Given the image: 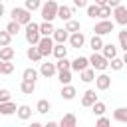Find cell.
<instances>
[{
  "instance_id": "30",
  "label": "cell",
  "mask_w": 127,
  "mask_h": 127,
  "mask_svg": "<svg viewBox=\"0 0 127 127\" xmlns=\"http://www.w3.org/2000/svg\"><path fill=\"white\" fill-rule=\"evenodd\" d=\"M38 75H40V71H38V69H34V67H26V69L22 71V79L36 81V79H38Z\"/></svg>"
},
{
  "instance_id": "43",
  "label": "cell",
  "mask_w": 127,
  "mask_h": 127,
  "mask_svg": "<svg viewBox=\"0 0 127 127\" xmlns=\"http://www.w3.org/2000/svg\"><path fill=\"white\" fill-rule=\"evenodd\" d=\"M95 123H97V125H109V123H111V119H109V117H105V115H99Z\"/></svg>"
},
{
  "instance_id": "8",
  "label": "cell",
  "mask_w": 127,
  "mask_h": 127,
  "mask_svg": "<svg viewBox=\"0 0 127 127\" xmlns=\"http://www.w3.org/2000/svg\"><path fill=\"white\" fill-rule=\"evenodd\" d=\"M95 87L99 89V91H107L109 87H111V75H107V73H99V75H95Z\"/></svg>"
},
{
  "instance_id": "9",
  "label": "cell",
  "mask_w": 127,
  "mask_h": 127,
  "mask_svg": "<svg viewBox=\"0 0 127 127\" xmlns=\"http://www.w3.org/2000/svg\"><path fill=\"white\" fill-rule=\"evenodd\" d=\"M67 42H69V46L71 48H83V44H85V36H83V32L79 30V32H71L69 34V38H67Z\"/></svg>"
},
{
  "instance_id": "35",
  "label": "cell",
  "mask_w": 127,
  "mask_h": 127,
  "mask_svg": "<svg viewBox=\"0 0 127 127\" xmlns=\"http://www.w3.org/2000/svg\"><path fill=\"white\" fill-rule=\"evenodd\" d=\"M64 28L71 34V32H79V30H81V24H79L77 20H73V18H71V20H67V22H65V26H64Z\"/></svg>"
},
{
  "instance_id": "12",
  "label": "cell",
  "mask_w": 127,
  "mask_h": 127,
  "mask_svg": "<svg viewBox=\"0 0 127 127\" xmlns=\"http://www.w3.org/2000/svg\"><path fill=\"white\" fill-rule=\"evenodd\" d=\"M95 101H97V93H95V89H85L83 95H81V105H83V107H91Z\"/></svg>"
},
{
  "instance_id": "13",
  "label": "cell",
  "mask_w": 127,
  "mask_h": 127,
  "mask_svg": "<svg viewBox=\"0 0 127 127\" xmlns=\"http://www.w3.org/2000/svg\"><path fill=\"white\" fill-rule=\"evenodd\" d=\"M60 95H62V99H65V101H71V99L77 95V89H75L71 83H65V85H62V91H60Z\"/></svg>"
},
{
  "instance_id": "18",
  "label": "cell",
  "mask_w": 127,
  "mask_h": 127,
  "mask_svg": "<svg viewBox=\"0 0 127 127\" xmlns=\"http://www.w3.org/2000/svg\"><path fill=\"white\" fill-rule=\"evenodd\" d=\"M79 79L83 81V83H91L93 79H95V69L89 65V67H85V69H81L79 71Z\"/></svg>"
},
{
  "instance_id": "19",
  "label": "cell",
  "mask_w": 127,
  "mask_h": 127,
  "mask_svg": "<svg viewBox=\"0 0 127 127\" xmlns=\"http://www.w3.org/2000/svg\"><path fill=\"white\" fill-rule=\"evenodd\" d=\"M20 91H22L24 95H32V93L36 91V81H30V79H22V83H20Z\"/></svg>"
},
{
  "instance_id": "42",
  "label": "cell",
  "mask_w": 127,
  "mask_h": 127,
  "mask_svg": "<svg viewBox=\"0 0 127 127\" xmlns=\"http://www.w3.org/2000/svg\"><path fill=\"white\" fill-rule=\"evenodd\" d=\"M8 99H10V91L6 87H0V103L2 101H8Z\"/></svg>"
},
{
  "instance_id": "37",
  "label": "cell",
  "mask_w": 127,
  "mask_h": 127,
  "mask_svg": "<svg viewBox=\"0 0 127 127\" xmlns=\"http://www.w3.org/2000/svg\"><path fill=\"white\" fill-rule=\"evenodd\" d=\"M85 12L89 18H99V6L97 4H87L85 6Z\"/></svg>"
},
{
  "instance_id": "39",
  "label": "cell",
  "mask_w": 127,
  "mask_h": 127,
  "mask_svg": "<svg viewBox=\"0 0 127 127\" xmlns=\"http://www.w3.org/2000/svg\"><path fill=\"white\" fill-rule=\"evenodd\" d=\"M109 16H111V6H107V4L99 6V20H105Z\"/></svg>"
},
{
  "instance_id": "48",
  "label": "cell",
  "mask_w": 127,
  "mask_h": 127,
  "mask_svg": "<svg viewBox=\"0 0 127 127\" xmlns=\"http://www.w3.org/2000/svg\"><path fill=\"white\" fill-rule=\"evenodd\" d=\"M95 4L97 6H103V4H107V0H95Z\"/></svg>"
},
{
  "instance_id": "2",
  "label": "cell",
  "mask_w": 127,
  "mask_h": 127,
  "mask_svg": "<svg viewBox=\"0 0 127 127\" xmlns=\"http://www.w3.org/2000/svg\"><path fill=\"white\" fill-rule=\"evenodd\" d=\"M24 36H26V42H28L30 46H36V44L40 42V38H42V34H40V24L28 22V24H26V30H24Z\"/></svg>"
},
{
  "instance_id": "1",
  "label": "cell",
  "mask_w": 127,
  "mask_h": 127,
  "mask_svg": "<svg viewBox=\"0 0 127 127\" xmlns=\"http://www.w3.org/2000/svg\"><path fill=\"white\" fill-rule=\"evenodd\" d=\"M58 2L56 0H46L42 6H40V12H42V18L48 20V22H54L58 18Z\"/></svg>"
},
{
  "instance_id": "51",
  "label": "cell",
  "mask_w": 127,
  "mask_h": 127,
  "mask_svg": "<svg viewBox=\"0 0 127 127\" xmlns=\"http://www.w3.org/2000/svg\"><path fill=\"white\" fill-rule=\"evenodd\" d=\"M0 2H4V0H0Z\"/></svg>"
},
{
  "instance_id": "22",
  "label": "cell",
  "mask_w": 127,
  "mask_h": 127,
  "mask_svg": "<svg viewBox=\"0 0 127 127\" xmlns=\"http://www.w3.org/2000/svg\"><path fill=\"white\" fill-rule=\"evenodd\" d=\"M16 115H18V119L26 121V119H30V117H32V107H30V105H18Z\"/></svg>"
},
{
  "instance_id": "32",
  "label": "cell",
  "mask_w": 127,
  "mask_h": 127,
  "mask_svg": "<svg viewBox=\"0 0 127 127\" xmlns=\"http://www.w3.org/2000/svg\"><path fill=\"white\" fill-rule=\"evenodd\" d=\"M109 67H111L113 71H121V69L125 67L123 58H117V56H115V58H111V60H109Z\"/></svg>"
},
{
  "instance_id": "10",
  "label": "cell",
  "mask_w": 127,
  "mask_h": 127,
  "mask_svg": "<svg viewBox=\"0 0 127 127\" xmlns=\"http://www.w3.org/2000/svg\"><path fill=\"white\" fill-rule=\"evenodd\" d=\"M40 75H44V77H54L56 73H58V69H56V64H52V62H44V64H40Z\"/></svg>"
},
{
  "instance_id": "23",
  "label": "cell",
  "mask_w": 127,
  "mask_h": 127,
  "mask_svg": "<svg viewBox=\"0 0 127 127\" xmlns=\"http://www.w3.org/2000/svg\"><path fill=\"white\" fill-rule=\"evenodd\" d=\"M14 56H16V50L12 46H2L0 48V60L8 62V60H14Z\"/></svg>"
},
{
  "instance_id": "41",
  "label": "cell",
  "mask_w": 127,
  "mask_h": 127,
  "mask_svg": "<svg viewBox=\"0 0 127 127\" xmlns=\"http://www.w3.org/2000/svg\"><path fill=\"white\" fill-rule=\"evenodd\" d=\"M10 42H12V36H10L6 30H2V32H0V48H2V46H10Z\"/></svg>"
},
{
  "instance_id": "28",
  "label": "cell",
  "mask_w": 127,
  "mask_h": 127,
  "mask_svg": "<svg viewBox=\"0 0 127 127\" xmlns=\"http://www.w3.org/2000/svg\"><path fill=\"white\" fill-rule=\"evenodd\" d=\"M54 30H56V28H54V24H52V22H48V20H44V22L40 24V34H42V36H52V34H54Z\"/></svg>"
},
{
  "instance_id": "40",
  "label": "cell",
  "mask_w": 127,
  "mask_h": 127,
  "mask_svg": "<svg viewBox=\"0 0 127 127\" xmlns=\"http://www.w3.org/2000/svg\"><path fill=\"white\" fill-rule=\"evenodd\" d=\"M12 71H14V64H12V60H8V62L2 60V73H4V75H10Z\"/></svg>"
},
{
  "instance_id": "44",
  "label": "cell",
  "mask_w": 127,
  "mask_h": 127,
  "mask_svg": "<svg viewBox=\"0 0 127 127\" xmlns=\"http://www.w3.org/2000/svg\"><path fill=\"white\" fill-rule=\"evenodd\" d=\"M73 6L75 8H85L87 6V0H73Z\"/></svg>"
},
{
  "instance_id": "50",
  "label": "cell",
  "mask_w": 127,
  "mask_h": 127,
  "mask_svg": "<svg viewBox=\"0 0 127 127\" xmlns=\"http://www.w3.org/2000/svg\"><path fill=\"white\" fill-rule=\"evenodd\" d=\"M0 73H2V60H0Z\"/></svg>"
},
{
  "instance_id": "6",
  "label": "cell",
  "mask_w": 127,
  "mask_h": 127,
  "mask_svg": "<svg viewBox=\"0 0 127 127\" xmlns=\"http://www.w3.org/2000/svg\"><path fill=\"white\" fill-rule=\"evenodd\" d=\"M54 38L52 36H42L40 38V42L36 44L38 46V50H40V54H42V58H48V56H52V50H54Z\"/></svg>"
},
{
  "instance_id": "38",
  "label": "cell",
  "mask_w": 127,
  "mask_h": 127,
  "mask_svg": "<svg viewBox=\"0 0 127 127\" xmlns=\"http://www.w3.org/2000/svg\"><path fill=\"white\" fill-rule=\"evenodd\" d=\"M40 6H42V0H26V2H24V8H28L30 12L40 10Z\"/></svg>"
},
{
  "instance_id": "20",
  "label": "cell",
  "mask_w": 127,
  "mask_h": 127,
  "mask_svg": "<svg viewBox=\"0 0 127 127\" xmlns=\"http://www.w3.org/2000/svg\"><path fill=\"white\" fill-rule=\"evenodd\" d=\"M103 36H97V34H93L91 38H89V48L93 50V52H99L101 48H103Z\"/></svg>"
},
{
  "instance_id": "47",
  "label": "cell",
  "mask_w": 127,
  "mask_h": 127,
  "mask_svg": "<svg viewBox=\"0 0 127 127\" xmlns=\"http://www.w3.org/2000/svg\"><path fill=\"white\" fill-rule=\"evenodd\" d=\"M56 125H58V121H48L46 123V127H56Z\"/></svg>"
},
{
  "instance_id": "31",
  "label": "cell",
  "mask_w": 127,
  "mask_h": 127,
  "mask_svg": "<svg viewBox=\"0 0 127 127\" xmlns=\"http://www.w3.org/2000/svg\"><path fill=\"white\" fill-rule=\"evenodd\" d=\"M105 111H107V107H105V103H103V101H99V99H97V101H95V103L91 105V113H93L95 117H99V115H103Z\"/></svg>"
},
{
  "instance_id": "21",
  "label": "cell",
  "mask_w": 127,
  "mask_h": 127,
  "mask_svg": "<svg viewBox=\"0 0 127 127\" xmlns=\"http://www.w3.org/2000/svg\"><path fill=\"white\" fill-rule=\"evenodd\" d=\"M26 58H28L30 62H42V54H40L38 46H30V48L26 50Z\"/></svg>"
},
{
  "instance_id": "14",
  "label": "cell",
  "mask_w": 127,
  "mask_h": 127,
  "mask_svg": "<svg viewBox=\"0 0 127 127\" xmlns=\"http://www.w3.org/2000/svg\"><path fill=\"white\" fill-rule=\"evenodd\" d=\"M52 38H54V42H56V44H65V42H67V38H69V32H67L65 28H56V30H54V34H52Z\"/></svg>"
},
{
  "instance_id": "29",
  "label": "cell",
  "mask_w": 127,
  "mask_h": 127,
  "mask_svg": "<svg viewBox=\"0 0 127 127\" xmlns=\"http://www.w3.org/2000/svg\"><path fill=\"white\" fill-rule=\"evenodd\" d=\"M52 56H56L58 60L60 58H65L67 56V48L64 44H54V50H52Z\"/></svg>"
},
{
  "instance_id": "25",
  "label": "cell",
  "mask_w": 127,
  "mask_h": 127,
  "mask_svg": "<svg viewBox=\"0 0 127 127\" xmlns=\"http://www.w3.org/2000/svg\"><path fill=\"white\" fill-rule=\"evenodd\" d=\"M113 119L119 123H127V107H117L113 109Z\"/></svg>"
},
{
  "instance_id": "17",
  "label": "cell",
  "mask_w": 127,
  "mask_h": 127,
  "mask_svg": "<svg viewBox=\"0 0 127 127\" xmlns=\"http://www.w3.org/2000/svg\"><path fill=\"white\" fill-rule=\"evenodd\" d=\"M16 103L12 101V99H8V101H2L0 103V115H12V113H16Z\"/></svg>"
},
{
  "instance_id": "4",
  "label": "cell",
  "mask_w": 127,
  "mask_h": 127,
  "mask_svg": "<svg viewBox=\"0 0 127 127\" xmlns=\"http://www.w3.org/2000/svg\"><path fill=\"white\" fill-rule=\"evenodd\" d=\"M10 16H12V20H16L18 24H22V26H26L28 22H32V12L28 10V8H20V6H16V8H12V12H10Z\"/></svg>"
},
{
  "instance_id": "3",
  "label": "cell",
  "mask_w": 127,
  "mask_h": 127,
  "mask_svg": "<svg viewBox=\"0 0 127 127\" xmlns=\"http://www.w3.org/2000/svg\"><path fill=\"white\" fill-rule=\"evenodd\" d=\"M89 65L95 69V71H105L109 67V60L101 54V52H93L89 56Z\"/></svg>"
},
{
  "instance_id": "15",
  "label": "cell",
  "mask_w": 127,
  "mask_h": 127,
  "mask_svg": "<svg viewBox=\"0 0 127 127\" xmlns=\"http://www.w3.org/2000/svg\"><path fill=\"white\" fill-rule=\"evenodd\" d=\"M71 16H73V8H71V6H65V4L58 6V18H60V20L67 22V20H71Z\"/></svg>"
},
{
  "instance_id": "26",
  "label": "cell",
  "mask_w": 127,
  "mask_h": 127,
  "mask_svg": "<svg viewBox=\"0 0 127 127\" xmlns=\"http://www.w3.org/2000/svg\"><path fill=\"white\" fill-rule=\"evenodd\" d=\"M20 30H22V24H18L16 20H10V22L6 24V32H8L10 36H18Z\"/></svg>"
},
{
  "instance_id": "46",
  "label": "cell",
  "mask_w": 127,
  "mask_h": 127,
  "mask_svg": "<svg viewBox=\"0 0 127 127\" xmlns=\"http://www.w3.org/2000/svg\"><path fill=\"white\" fill-rule=\"evenodd\" d=\"M4 14H6V8H4V4H2V2H0V18H2V16H4Z\"/></svg>"
},
{
  "instance_id": "27",
  "label": "cell",
  "mask_w": 127,
  "mask_h": 127,
  "mask_svg": "<svg viewBox=\"0 0 127 127\" xmlns=\"http://www.w3.org/2000/svg\"><path fill=\"white\" fill-rule=\"evenodd\" d=\"M50 109H52V103H50L48 99H40V101L36 103V111H38V113H42V115L50 113Z\"/></svg>"
},
{
  "instance_id": "45",
  "label": "cell",
  "mask_w": 127,
  "mask_h": 127,
  "mask_svg": "<svg viewBox=\"0 0 127 127\" xmlns=\"http://www.w3.org/2000/svg\"><path fill=\"white\" fill-rule=\"evenodd\" d=\"M119 4H121V0H107V6H111V8H115Z\"/></svg>"
},
{
  "instance_id": "33",
  "label": "cell",
  "mask_w": 127,
  "mask_h": 127,
  "mask_svg": "<svg viewBox=\"0 0 127 127\" xmlns=\"http://www.w3.org/2000/svg\"><path fill=\"white\" fill-rule=\"evenodd\" d=\"M58 79H60L62 85L71 83V69H62V71H58Z\"/></svg>"
},
{
  "instance_id": "24",
  "label": "cell",
  "mask_w": 127,
  "mask_h": 127,
  "mask_svg": "<svg viewBox=\"0 0 127 127\" xmlns=\"http://www.w3.org/2000/svg\"><path fill=\"white\" fill-rule=\"evenodd\" d=\"M107 60H111V58H115L117 56V46H113V44H103V48L99 50Z\"/></svg>"
},
{
  "instance_id": "11",
  "label": "cell",
  "mask_w": 127,
  "mask_h": 127,
  "mask_svg": "<svg viewBox=\"0 0 127 127\" xmlns=\"http://www.w3.org/2000/svg\"><path fill=\"white\" fill-rule=\"evenodd\" d=\"M85 67H89V58H85V56H77L75 60H71V69L73 71H81V69H85Z\"/></svg>"
},
{
  "instance_id": "36",
  "label": "cell",
  "mask_w": 127,
  "mask_h": 127,
  "mask_svg": "<svg viewBox=\"0 0 127 127\" xmlns=\"http://www.w3.org/2000/svg\"><path fill=\"white\" fill-rule=\"evenodd\" d=\"M56 69H58V71H62V69H71V62L67 60V56H65V58H60V60L56 62Z\"/></svg>"
},
{
  "instance_id": "49",
  "label": "cell",
  "mask_w": 127,
  "mask_h": 127,
  "mask_svg": "<svg viewBox=\"0 0 127 127\" xmlns=\"http://www.w3.org/2000/svg\"><path fill=\"white\" fill-rule=\"evenodd\" d=\"M123 64H125V65H127V52H125V54H123Z\"/></svg>"
},
{
  "instance_id": "16",
  "label": "cell",
  "mask_w": 127,
  "mask_h": 127,
  "mask_svg": "<svg viewBox=\"0 0 127 127\" xmlns=\"http://www.w3.org/2000/svg\"><path fill=\"white\" fill-rule=\"evenodd\" d=\"M58 125H60V127H75V125H77V117H75L73 113H65V115L58 121Z\"/></svg>"
},
{
  "instance_id": "7",
  "label": "cell",
  "mask_w": 127,
  "mask_h": 127,
  "mask_svg": "<svg viewBox=\"0 0 127 127\" xmlns=\"http://www.w3.org/2000/svg\"><path fill=\"white\" fill-rule=\"evenodd\" d=\"M111 16H113V22L119 24V26H127V6L119 4L115 8H111Z\"/></svg>"
},
{
  "instance_id": "5",
  "label": "cell",
  "mask_w": 127,
  "mask_h": 127,
  "mask_svg": "<svg viewBox=\"0 0 127 127\" xmlns=\"http://www.w3.org/2000/svg\"><path fill=\"white\" fill-rule=\"evenodd\" d=\"M113 28H115V22L109 20V18H105V20H99V22L93 26V34H97V36H107V34L113 32Z\"/></svg>"
},
{
  "instance_id": "34",
  "label": "cell",
  "mask_w": 127,
  "mask_h": 127,
  "mask_svg": "<svg viewBox=\"0 0 127 127\" xmlns=\"http://www.w3.org/2000/svg\"><path fill=\"white\" fill-rule=\"evenodd\" d=\"M117 40H119V48L123 52H127V28H123L121 32H117Z\"/></svg>"
}]
</instances>
